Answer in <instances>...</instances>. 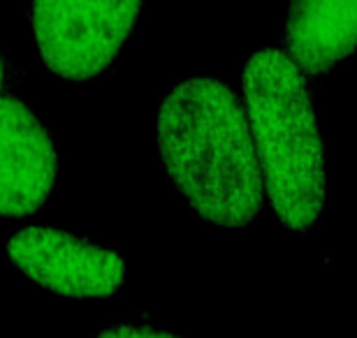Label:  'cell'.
<instances>
[{
	"instance_id": "cell-1",
	"label": "cell",
	"mask_w": 357,
	"mask_h": 338,
	"mask_svg": "<svg viewBox=\"0 0 357 338\" xmlns=\"http://www.w3.org/2000/svg\"><path fill=\"white\" fill-rule=\"evenodd\" d=\"M158 151L167 176L206 222L241 229L265 204V181L246 107L220 79L190 77L158 109Z\"/></svg>"
},
{
	"instance_id": "cell-2",
	"label": "cell",
	"mask_w": 357,
	"mask_h": 338,
	"mask_svg": "<svg viewBox=\"0 0 357 338\" xmlns=\"http://www.w3.org/2000/svg\"><path fill=\"white\" fill-rule=\"evenodd\" d=\"M241 86L271 208L285 229L309 232L327 197V169L306 75L278 49H260Z\"/></svg>"
},
{
	"instance_id": "cell-3",
	"label": "cell",
	"mask_w": 357,
	"mask_h": 338,
	"mask_svg": "<svg viewBox=\"0 0 357 338\" xmlns=\"http://www.w3.org/2000/svg\"><path fill=\"white\" fill-rule=\"evenodd\" d=\"M144 0H31L42 63L56 77L86 82L112 68Z\"/></svg>"
},
{
	"instance_id": "cell-4",
	"label": "cell",
	"mask_w": 357,
	"mask_h": 338,
	"mask_svg": "<svg viewBox=\"0 0 357 338\" xmlns=\"http://www.w3.org/2000/svg\"><path fill=\"white\" fill-rule=\"evenodd\" d=\"M7 253L28 278L63 297H109L126 276L119 253L56 227L21 229Z\"/></svg>"
},
{
	"instance_id": "cell-5",
	"label": "cell",
	"mask_w": 357,
	"mask_h": 338,
	"mask_svg": "<svg viewBox=\"0 0 357 338\" xmlns=\"http://www.w3.org/2000/svg\"><path fill=\"white\" fill-rule=\"evenodd\" d=\"M59 181V151L31 107L0 95V218H26L49 202Z\"/></svg>"
},
{
	"instance_id": "cell-6",
	"label": "cell",
	"mask_w": 357,
	"mask_h": 338,
	"mask_svg": "<svg viewBox=\"0 0 357 338\" xmlns=\"http://www.w3.org/2000/svg\"><path fill=\"white\" fill-rule=\"evenodd\" d=\"M283 54L306 77H320L357 52V0H288Z\"/></svg>"
},
{
	"instance_id": "cell-7",
	"label": "cell",
	"mask_w": 357,
	"mask_h": 338,
	"mask_svg": "<svg viewBox=\"0 0 357 338\" xmlns=\"http://www.w3.org/2000/svg\"><path fill=\"white\" fill-rule=\"evenodd\" d=\"M107 336H165V332L153 327H132V325H121V327H112L105 332Z\"/></svg>"
},
{
	"instance_id": "cell-8",
	"label": "cell",
	"mask_w": 357,
	"mask_h": 338,
	"mask_svg": "<svg viewBox=\"0 0 357 338\" xmlns=\"http://www.w3.org/2000/svg\"><path fill=\"white\" fill-rule=\"evenodd\" d=\"M10 82H12V68H10V63H7L5 56L0 54V93L10 86Z\"/></svg>"
}]
</instances>
